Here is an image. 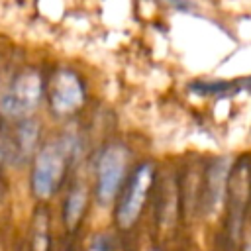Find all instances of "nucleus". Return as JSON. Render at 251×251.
<instances>
[{"mask_svg":"<svg viewBox=\"0 0 251 251\" xmlns=\"http://www.w3.org/2000/svg\"><path fill=\"white\" fill-rule=\"evenodd\" d=\"M86 188L84 186H76L75 190H71L67 202H65V224L67 227H75L86 208Z\"/></svg>","mask_w":251,"mask_h":251,"instance_id":"6e6552de","label":"nucleus"},{"mask_svg":"<svg viewBox=\"0 0 251 251\" xmlns=\"http://www.w3.org/2000/svg\"><path fill=\"white\" fill-rule=\"evenodd\" d=\"M151 180H153V167L141 165L135 171V175H133V178H131V182H129V186H127V190H126V194L118 206L116 218H118V224L122 227H129L139 218V212L145 204L147 190L151 186Z\"/></svg>","mask_w":251,"mask_h":251,"instance_id":"20e7f679","label":"nucleus"},{"mask_svg":"<svg viewBox=\"0 0 251 251\" xmlns=\"http://www.w3.org/2000/svg\"><path fill=\"white\" fill-rule=\"evenodd\" d=\"M245 251H251V241L247 243V247H245Z\"/></svg>","mask_w":251,"mask_h":251,"instance_id":"1a4fd4ad","label":"nucleus"},{"mask_svg":"<svg viewBox=\"0 0 251 251\" xmlns=\"http://www.w3.org/2000/svg\"><path fill=\"white\" fill-rule=\"evenodd\" d=\"M82 100H84V92H82V84L76 78V75L71 71H59L53 76V84H51L53 112L59 116L73 114L75 110L82 106Z\"/></svg>","mask_w":251,"mask_h":251,"instance_id":"39448f33","label":"nucleus"},{"mask_svg":"<svg viewBox=\"0 0 251 251\" xmlns=\"http://www.w3.org/2000/svg\"><path fill=\"white\" fill-rule=\"evenodd\" d=\"M126 167H127V153L124 147L110 145L108 149H104L98 161V176H96L98 180L96 194L100 202L108 204L116 196L118 188L124 182Z\"/></svg>","mask_w":251,"mask_h":251,"instance_id":"7ed1b4c3","label":"nucleus"},{"mask_svg":"<svg viewBox=\"0 0 251 251\" xmlns=\"http://www.w3.org/2000/svg\"><path fill=\"white\" fill-rule=\"evenodd\" d=\"M37 135H39V126L35 120L25 118L20 122V126L16 127V135H14V143H16L20 161L25 159L27 155H31V151L37 145Z\"/></svg>","mask_w":251,"mask_h":251,"instance_id":"0eeeda50","label":"nucleus"},{"mask_svg":"<svg viewBox=\"0 0 251 251\" xmlns=\"http://www.w3.org/2000/svg\"><path fill=\"white\" fill-rule=\"evenodd\" d=\"M73 143L69 139L51 141L39 149L31 173V188L35 196L49 198L61 184L67 169V159L71 155Z\"/></svg>","mask_w":251,"mask_h":251,"instance_id":"f257e3e1","label":"nucleus"},{"mask_svg":"<svg viewBox=\"0 0 251 251\" xmlns=\"http://www.w3.org/2000/svg\"><path fill=\"white\" fill-rule=\"evenodd\" d=\"M227 171H229V159L227 157L216 159L208 171V182H206V210H208V214H218L222 204H224Z\"/></svg>","mask_w":251,"mask_h":251,"instance_id":"423d86ee","label":"nucleus"},{"mask_svg":"<svg viewBox=\"0 0 251 251\" xmlns=\"http://www.w3.org/2000/svg\"><path fill=\"white\" fill-rule=\"evenodd\" d=\"M41 100V76L25 71L0 94V114L6 118H24L31 114Z\"/></svg>","mask_w":251,"mask_h":251,"instance_id":"f03ea898","label":"nucleus"}]
</instances>
